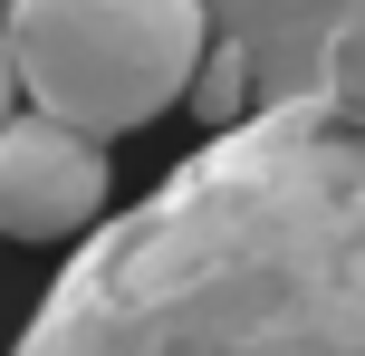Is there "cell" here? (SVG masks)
<instances>
[{
  "label": "cell",
  "mask_w": 365,
  "mask_h": 356,
  "mask_svg": "<svg viewBox=\"0 0 365 356\" xmlns=\"http://www.w3.org/2000/svg\"><path fill=\"white\" fill-rule=\"evenodd\" d=\"M106 212H115V164H106V145H87L77 126L29 116V106L0 126V241L58 250V241H87Z\"/></svg>",
  "instance_id": "cell-4"
},
{
  "label": "cell",
  "mask_w": 365,
  "mask_h": 356,
  "mask_svg": "<svg viewBox=\"0 0 365 356\" xmlns=\"http://www.w3.org/2000/svg\"><path fill=\"white\" fill-rule=\"evenodd\" d=\"M317 96L327 106H346L356 126H365V10L336 29V49H327V68H317Z\"/></svg>",
  "instance_id": "cell-5"
},
{
  "label": "cell",
  "mask_w": 365,
  "mask_h": 356,
  "mask_svg": "<svg viewBox=\"0 0 365 356\" xmlns=\"http://www.w3.org/2000/svg\"><path fill=\"white\" fill-rule=\"evenodd\" d=\"M19 116V68H10V39H0V126Z\"/></svg>",
  "instance_id": "cell-6"
},
{
  "label": "cell",
  "mask_w": 365,
  "mask_h": 356,
  "mask_svg": "<svg viewBox=\"0 0 365 356\" xmlns=\"http://www.w3.org/2000/svg\"><path fill=\"white\" fill-rule=\"evenodd\" d=\"M0 39L19 68V106L77 126L87 145L192 106V77L212 58L202 0H0Z\"/></svg>",
  "instance_id": "cell-2"
},
{
  "label": "cell",
  "mask_w": 365,
  "mask_h": 356,
  "mask_svg": "<svg viewBox=\"0 0 365 356\" xmlns=\"http://www.w3.org/2000/svg\"><path fill=\"white\" fill-rule=\"evenodd\" d=\"M10 356H365V126L289 96L106 212Z\"/></svg>",
  "instance_id": "cell-1"
},
{
  "label": "cell",
  "mask_w": 365,
  "mask_h": 356,
  "mask_svg": "<svg viewBox=\"0 0 365 356\" xmlns=\"http://www.w3.org/2000/svg\"><path fill=\"white\" fill-rule=\"evenodd\" d=\"M365 10V0H202V29H212V58L192 77V116L202 126H240L259 106H289V96L317 87L336 29Z\"/></svg>",
  "instance_id": "cell-3"
}]
</instances>
